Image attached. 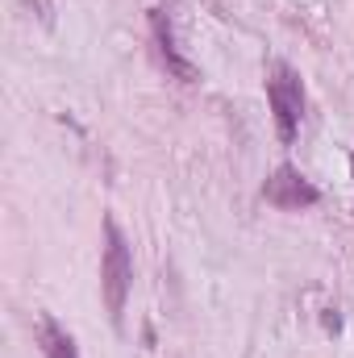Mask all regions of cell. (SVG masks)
Wrapping results in <instances>:
<instances>
[{"label": "cell", "mask_w": 354, "mask_h": 358, "mask_svg": "<svg viewBox=\"0 0 354 358\" xmlns=\"http://www.w3.org/2000/svg\"><path fill=\"white\" fill-rule=\"evenodd\" d=\"M129 283H134V255H129V242H125L121 225H117L113 217H104V255H100V292H104V308H108L113 325H121V317H125Z\"/></svg>", "instance_id": "cell-1"}, {"label": "cell", "mask_w": 354, "mask_h": 358, "mask_svg": "<svg viewBox=\"0 0 354 358\" xmlns=\"http://www.w3.org/2000/svg\"><path fill=\"white\" fill-rule=\"evenodd\" d=\"M150 42H155V59H159V67H163L171 80H179V84H196V67L176 50V34H171V21H167L163 8L150 13Z\"/></svg>", "instance_id": "cell-4"}, {"label": "cell", "mask_w": 354, "mask_h": 358, "mask_svg": "<svg viewBox=\"0 0 354 358\" xmlns=\"http://www.w3.org/2000/svg\"><path fill=\"white\" fill-rule=\"evenodd\" d=\"M263 200L275 204V208H283V213H296V208H313L321 200V192H317V183H309V179L300 176L292 163H283L263 183Z\"/></svg>", "instance_id": "cell-3"}, {"label": "cell", "mask_w": 354, "mask_h": 358, "mask_svg": "<svg viewBox=\"0 0 354 358\" xmlns=\"http://www.w3.org/2000/svg\"><path fill=\"white\" fill-rule=\"evenodd\" d=\"M351 167H354V159H351Z\"/></svg>", "instance_id": "cell-6"}, {"label": "cell", "mask_w": 354, "mask_h": 358, "mask_svg": "<svg viewBox=\"0 0 354 358\" xmlns=\"http://www.w3.org/2000/svg\"><path fill=\"white\" fill-rule=\"evenodd\" d=\"M267 100H271V117H275L279 142L292 146L296 134H300V117H304V84H300L296 67L271 63V71H267Z\"/></svg>", "instance_id": "cell-2"}, {"label": "cell", "mask_w": 354, "mask_h": 358, "mask_svg": "<svg viewBox=\"0 0 354 358\" xmlns=\"http://www.w3.org/2000/svg\"><path fill=\"white\" fill-rule=\"evenodd\" d=\"M38 346H42V355L46 358H80V346H76V338L50 317V313H42L38 317Z\"/></svg>", "instance_id": "cell-5"}]
</instances>
